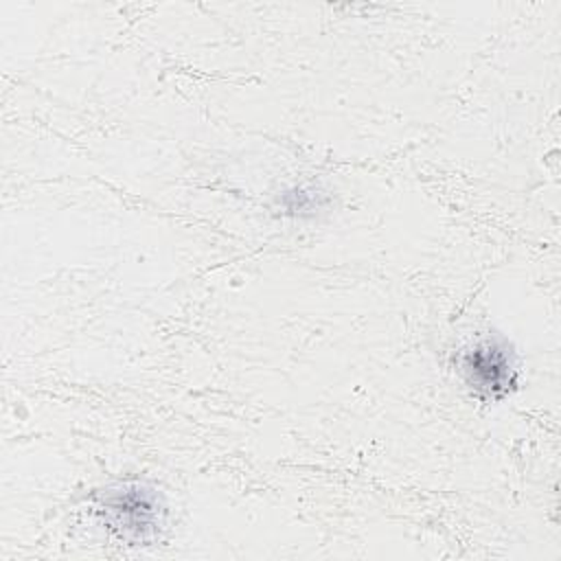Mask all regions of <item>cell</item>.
<instances>
[{
  "mask_svg": "<svg viewBox=\"0 0 561 561\" xmlns=\"http://www.w3.org/2000/svg\"><path fill=\"white\" fill-rule=\"evenodd\" d=\"M460 370L469 388L491 399L508 394L517 377L513 351L502 337H484L465 348Z\"/></svg>",
  "mask_w": 561,
  "mask_h": 561,
  "instance_id": "6da1fadb",
  "label": "cell"
},
{
  "mask_svg": "<svg viewBox=\"0 0 561 561\" xmlns=\"http://www.w3.org/2000/svg\"><path fill=\"white\" fill-rule=\"evenodd\" d=\"M101 506L114 528L136 539H147L160 528L162 506L158 495L145 486H123L103 497Z\"/></svg>",
  "mask_w": 561,
  "mask_h": 561,
  "instance_id": "7a4b0ae2",
  "label": "cell"
}]
</instances>
